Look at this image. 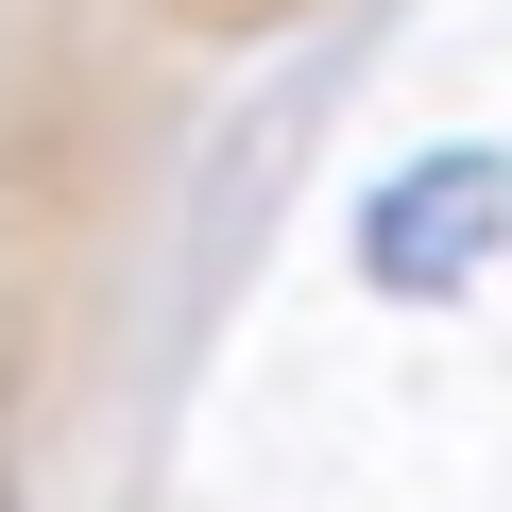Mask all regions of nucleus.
<instances>
[{
    "label": "nucleus",
    "instance_id": "nucleus-1",
    "mask_svg": "<svg viewBox=\"0 0 512 512\" xmlns=\"http://www.w3.org/2000/svg\"><path fill=\"white\" fill-rule=\"evenodd\" d=\"M495 222H512V154H427L359 205V274L376 291H461L495 256Z\"/></svg>",
    "mask_w": 512,
    "mask_h": 512
}]
</instances>
